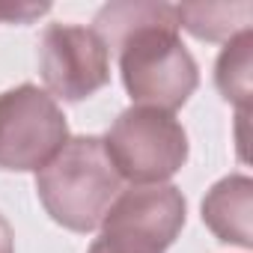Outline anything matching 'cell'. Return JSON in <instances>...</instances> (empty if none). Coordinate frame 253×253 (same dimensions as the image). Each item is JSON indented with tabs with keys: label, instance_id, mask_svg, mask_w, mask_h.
<instances>
[{
	"label": "cell",
	"instance_id": "obj_4",
	"mask_svg": "<svg viewBox=\"0 0 253 253\" xmlns=\"http://www.w3.org/2000/svg\"><path fill=\"white\" fill-rule=\"evenodd\" d=\"M66 143V113L45 89L21 84L0 95V170L39 173Z\"/></svg>",
	"mask_w": 253,
	"mask_h": 253
},
{
	"label": "cell",
	"instance_id": "obj_9",
	"mask_svg": "<svg viewBox=\"0 0 253 253\" xmlns=\"http://www.w3.org/2000/svg\"><path fill=\"white\" fill-rule=\"evenodd\" d=\"M250 45H253V36L250 30H241L238 36H232L217 60V72H214V81H217V89L226 101L238 104L241 113L247 110V101H250Z\"/></svg>",
	"mask_w": 253,
	"mask_h": 253
},
{
	"label": "cell",
	"instance_id": "obj_10",
	"mask_svg": "<svg viewBox=\"0 0 253 253\" xmlns=\"http://www.w3.org/2000/svg\"><path fill=\"white\" fill-rule=\"evenodd\" d=\"M86 253H164V250H158L152 244H143L137 238H128V235L101 232V238H95Z\"/></svg>",
	"mask_w": 253,
	"mask_h": 253
},
{
	"label": "cell",
	"instance_id": "obj_2",
	"mask_svg": "<svg viewBox=\"0 0 253 253\" xmlns=\"http://www.w3.org/2000/svg\"><path fill=\"white\" fill-rule=\"evenodd\" d=\"M122 191L101 137H72L36 176V194L54 223L72 232L101 226L107 209Z\"/></svg>",
	"mask_w": 253,
	"mask_h": 253
},
{
	"label": "cell",
	"instance_id": "obj_11",
	"mask_svg": "<svg viewBox=\"0 0 253 253\" xmlns=\"http://www.w3.org/2000/svg\"><path fill=\"white\" fill-rule=\"evenodd\" d=\"M51 6L48 3H0V21L9 24H30L33 18L45 15Z\"/></svg>",
	"mask_w": 253,
	"mask_h": 253
},
{
	"label": "cell",
	"instance_id": "obj_5",
	"mask_svg": "<svg viewBox=\"0 0 253 253\" xmlns=\"http://www.w3.org/2000/svg\"><path fill=\"white\" fill-rule=\"evenodd\" d=\"M39 75L54 101H84L110 81V51L92 27L51 24L39 39Z\"/></svg>",
	"mask_w": 253,
	"mask_h": 253
},
{
	"label": "cell",
	"instance_id": "obj_8",
	"mask_svg": "<svg viewBox=\"0 0 253 253\" xmlns=\"http://www.w3.org/2000/svg\"><path fill=\"white\" fill-rule=\"evenodd\" d=\"M250 3H182L176 6L179 27L206 42L232 39L241 30H250Z\"/></svg>",
	"mask_w": 253,
	"mask_h": 253
},
{
	"label": "cell",
	"instance_id": "obj_7",
	"mask_svg": "<svg viewBox=\"0 0 253 253\" xmlns=\"http://www.w3.org/2000/svg\"><path fill=\"white\" fill-rule=\"evenodd\" d=\"M250 197L253 182L247 176L220 179L203 200L206 226L226 244L250 247Z\"/></svg>",
	"mask_w": 253,
	"mask_h": 253
},
{
	"label": "cell",
	"instance_id": "obj_6",
	"mask_svg": "<svg viewBox=\"0 0 253 253\" xmlns=\"http://www.w3.org/2000/svg\"><path fill=\"white\" fill-rule=\"evenodd\" d=\"M185 226V197L173 185H131L119 191L101 220V232L128 235L167 250Z\"/></svg>",
	"mask_w": 253,
	"mask_h": 253
},
{
	"label": "cell",
	"instance_id": "obj_1",
	"mask_svg": "<svg viewBox=\"0 0 253 253\" xmlns=\"http://www.w3.org/2000/svg\"><path fill=\"white\" fill-rule=\"evenodd\" d=\"M92 30L107 51H116L122 84L137 104L173 113L194 95L200 72L179 39L176 6L143 0L107 3L98 9Z\"/></svg>",
	"mask_w": 253,
	"mask_h": 253
},
{
	"label": "cell",
	"instance_id": "obj_3",
	"mask_svg": "<svg viewBox=\"0 0 253 253\" xmlns=\"http://www.w3.org/2000/svg\"><path fill=\"white\" fill-rule=\"evenodd\" d=\"M101 143L119 179H128L131 185H161L188 161L182 122L158 107L134 104L122 110Z\"/></svg>",
	"mask_w": 253,
	"mask_h": 253
}]
</instances>
